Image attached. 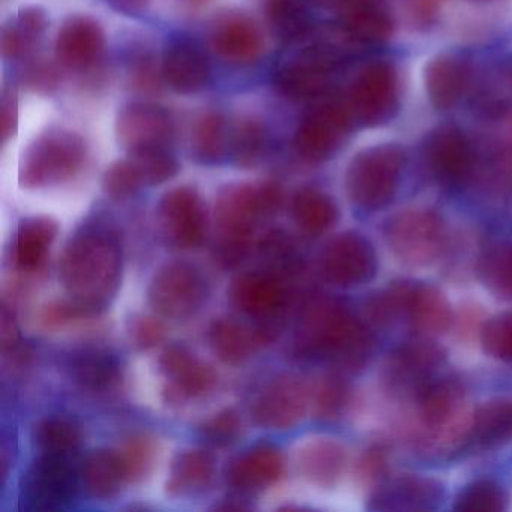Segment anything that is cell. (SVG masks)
Here are the masks:
<instances>
[{
    "label": "cell",
    "mask_w": 512,
    "mask_h": 512,
    "mask_svg": "<svg viewBox=\"0 0 512 512\" xmlns=\"http://www.w3.org/2000/svg\"><path fill=\"white\" fill-rule=\"evenodd\" d=\"M374 349V335L341 302L316 296L305 304L299 319L296 350L299 355L325 358L346 371L367 364Z\"/></svg>",
    "instance_id": "obj_1"
},
{
    "label": "cell",
    "mask_w": 512,
    "mask_h": 512,
    "mask_svg": "<svg viewBox=\"0 0 512 512\" xmlns=\"http://www.w3.org/2000/svg\"><path fill=\"white\" fill-rule=\"evenodd\" d=\"M121 269L118 242L100 227L77 232L59 260V278L68 295L94 316L107 307L118 290Z\"/></svg>",
    "instance_id": "obj_2"
},
{
    "label": "cell",
    "mask_w": 512,
    "mask_h": 512,
    "mask_svg": "<svg viewBox=\"0 0 512 512\" xmlns=\"http://www.w3.org/2000/svg\"><path fill=\"white\" fill-rule=\"evenodd\" d=\"M413 443L428 457H449L469 445L473 410L466 386L457 377L439 374L415 397Z\"/></svg>",
    "instance_id": "obj_3"
},
{
    "label": "cell",
    "mask_w": 512,
    "mask_h": 512,
    "mask_svg": "<svg viewBox=\"0 0 512 512\" xmlns=\"http://www.w3.org/2000/svg\"><path fill=\"white\" fill-rule=\"evenodd\" d=\"M406 155L398 145L364 149L350 161L346 191L350 202L364 211H379L394 200Z\"/></svg>",
    "instance_id": "obj_4"
},
{
    "label": "cell",
    "mask_w": 512,
    "mask_h": 512,
    "mask_svg": "<svg viewBox=\"0 0 512 512\" xmlns=\"http://www.w3.org/2000/svg\"><path fill=\"white\" fill-rule=\"evenodd\" d=\"M85 158L86 145L79 134L64 128H50L23 154L20 185L37 190L70 181L82 169Z\"/></svg>",
    "instance_id": "obj_5"
},
{
    "label": "cell",
    "mask_w": 512,
    "mask_h": 512,
    "mask_svg": "<svg viewBox=\"0 0 512 512\" xmlns=\"http://www.w3.org/2000/svg\"><path fill=\"white\" fill-rule=\"evenodd\" d=\"M385 239L389 250L403 265L424 268L442 256L446 227L442 217L431 209H406L389 218Z\"/></svg>",
    "instance_id": "obj_6"
},
{
    "label": "cell",
    "mask_w": 512,
    "mask_h": 512,
    "mask_svg": "<svg viewBox=\"0 0 512 512\" xmlns=\"http://www.w3.org/2000/svg\"><path fill=\"white\" fill-rule=\"evenodd\" d=\"M208 295L205 278L184 262L167 263L158 269L149 286V304L160 316L187 319L202 307Z\"/></svg>",
    "instance_id": "obj_7"
},
{
    "label": "cell",
    "mask_w": 512,
    "mask_h": 512,
    "mask_svg": "<svg viewBox=\"0 0 512 512\" xmlns=\"http://www.w3.org/2000/svg\"><path fill=\"white\" fill-rule=\"evenodd\" d=\"M352 110L340 101H323L302 119L295 136V149L307 163L328 160L343 145L352 128Z\"/></svg>",
    "instance_id": "obj_8"
},
{
    "label": "cell",
    "mask_w": 512,
    "mask_h": 512,
    "mask_svg": "<svg viewBox=\"0 0 512 512\" xmlns=\"http://www.w3.org/2000/svg\"><path fill=\"white\" fill-rule=\"evenodd\" d=\"M400 104V86L394 65L373 62L365 67L350 89L352 115L368 127L386 124Z\"/></svg>",
    "instance_id": "obj_9"
},
{
    "label": "cell",
    "mask_w": 512,
    "mask_h": 512,
    "mask_svg": "<svg viewBox=\"0 0 512 512\" xmlns=\"http://www.w3.org/2000/svg\"><path fill=\"white\" fill-rule=\"evenodd\" d=\"M319 272L332 286L355 287L367 283L377 272L373 245L356 232H344L332 238L319 256Z\"/></svg>",
    "instance_id": "obj_10"
},
{
    "label": "cell",
    "mask_w": 512,
    "mask_h": 512,
    "mask_svg": "<svg viewBox=\"0 0 512 512\" xmlns=\"http://www.w3.org/2000/svg\"><path fill=\"white\" fill-rule=\"evenodd\" d=\"M445 353L430 338L409 341L389 355L385 382L398 397L412 400L434 377L439 376Z\"/></svg>",
    "instance_id": "obj_11"
},
{
    "label": "cell",
    "mask_w": 512,
    "mask_h": 512,
    "mask_svg": "<svg viewBox=\"0 0 512 512\" xmlns=\"http://www.w3.org/2000/svg\"><path fill=\"white\" fill-rule=\"evenodd\" d=\"M157 217L161 235L170 247L190 250L205 241V208L194 188L178 187L164 194Z\"/></svg>",
    "instance_id": "obj_12"
},
{
    "label": "cell",
    "mask_w": 512,
    "mask_h": 512,
    "mask_svg": "<svg viewBox=\"0 0 512 512\" xmlns=\"http://www.w3.org/2000/svg\"><path fill=\"white\" fill-rule=\"evenodd\" d=\"M337 58L323 46H313L281 62L275 73L278 89L290 100L322 97L337 68Z\"/></svg>",
    "instance_id": "obj_13"
},
{
    "label": "cell",
    "mask_w": 512,
    "mask_h": 512,
    "mask_svg": "<svg viewBox=\"0 0 512 512\" xmlns=\"http://www.w3.org/2000/svg\"><path fill=\"white\" fill-rule=\"evenodd\" d=\"M310 386L295 374L277 377L253 404V418L260 427L287 430L305 418L311 401Z\"/></svg>",
    "instance_id": "obj_14"
},
{
    "label": "cell",
    "mask_w": 512,
    "mask_h": 512,
    "mask_svg": "<svg viewBox=\"0 0 512 512\" xmlns=\"http://www.w3.org/2000/svg\"><path fill=\"white\" fill-rule=\"evenodd\" d=\"M23 493L32 508L67 505L76 493V476L68 457L43 452L26 473Z\"/></svg>",
    "instance_id": "obj_15"
},
{
    "label": "cell",
    "mask_w": 512,
    "mask_h": 512,
    "mask_svg": "<svg viewBox=\"0 0 512 512\" xmlns=\"http://www.w3.org/2000/svg\"><path fill=\"white\" fill-rule=\"evenodd\" d=\"M160 370L169 386L164 394L170 403H184L190 398L202 397L215 388L218 374L208 362L197 359L187 347L173 344L160 356Z\"/></svg>",
    "instance_id": "obj_16"
},
{
    "label": "cell",
    "mask_w": 512,
    "mask_h": 512,
    "mask_svg": "<svg viewBox=\"0 0 512 512\" xmlns=\"http://www.w3.org/2000/svg\"><path fill=\"white\" fill-rule=\"evenodd\" d=\"M425 158L433 175L449 187H460L469 181L475 163L469 139L455 127L431 131L425 142Z\"/></svg>",
    "instance_id": "obj_17"
},
{
    "label": "cell",
    "mask_w": 512,
    "mask_h": 512,
    "mask_svg": "<svg viewBox=\"0 0 512 512\" xmlns=\"http://www.w3.org/2000/svg\"><path fill=\"white\" fill-rule=\"evenodd\" d=\"M175 125L172 116L160 104L137 101L121 110L116 124L119 142L127 151H140L155 146H167Z\"/></svg>",
    "instance_id": "obj_18"
},
{
    "label": "cell",
    "mask_w": 512,
    "mask_h": 512,
    "mask_svg": "<svg viewBox=\"0 0 512 512\" xmlns=\"http://www.w3.org/2000/svg\"><path fill=\"white\" fill-rule=\"evenodd\" d=\"M445 491L436 479L401 475L376 485L368 508L374 511H430L442 503Z\"/></svg>",
    "instance_id": "obj_19"
},
{
    "label": "cell",
    "mask_w": 512,
    "mask_h": 512,
    "mask_svg": "<svg viewBox=\"0 0 512 512\" xmlns=\"http://www.w3.org/2000/svg\"><path fill=\"white\" fill-rule=\"evenodd\" d=\"M212 50L230 64L248 65L260 58L263 40L253 19L242 13H224L209 34Z\"/></svg>",
    "instance_id": "obj_20"
},
{
    "label": "cell",
    "mask_w": 512,
    "mask_h": 512,
    "mask_svg": "<svg viewBox=\"0 0 512 512\" xmlns=\"http://www.w3.org/2000/svg\"><path fill=\"white\" fill-rule=\"evenodd\" d=\"M229 298L241 313L269 320L283 310L287 292L280 277L271 272H245L232 281Z\"/></svg>",
    "instance_id": "obj_21"
},
{
    "label": "cell",
    "mask_w": 512,
    "mask_h": 512,
    "mask_svg": "<svg viewBox=\"0 0 512 512\" xmlns=\"http://www.w3.org/2000/svg\"><path fill=\"white\" fill-rule=\"evenodd\" d=\"M260 215L263 212L259 191L254 185H227L218 193L215 223L220 238L251 239Z\"/></svg>",
    "instance_id": "obj_22"
},
{
    "label": "cell",
    "mask_w": 512,
    "mask_h": 512,
    "mask_svg": "<svg viewBox=\"0 0 512 512\" xmlns=\"http://www.w3.org/2000/svg\"><path fill=\"white\" fill-rule=\"evenodd\" d=\"M104 49V31L88 16L70 17L56 40V58L68 70L83 71L95 64Z\"/></svg>",
    "instance_id": "obj_23"
},
{
    "label": "cell",
    "mask_w": 512,
    "mask_h": 512,
    "mask_svg": "<svg viewBox=\"0 0 512 512\" xmlns=\"http://www.w3.org/2000/svg\"><path fill=\"white\" fill-rule=\"evenodd\" d=\"M284 455L272 443H257L230 463L227 479L242 491L262 490L284 473Z\"/></svg>",
    "instance_id": "obj_24"
},
{
    "label": "cell",
    "mask_w": 512,
    "mask_h": 512,
    "mask_svg": "<svg viewBox=\"0 0 512 512\" xmlns=\"http://www.w3.org/2000/svg\"><path fill=\"white\" fill-rule=\"evenodd\" d=\"M164 80L178 94H194L205 88L211 67L202 50L188 40H175L164 52Z\"/></svg>",
    "instance_id": "obj_25"
},
{
    "label": "cell",
    "mask_w": 512,
    "mask_h": 512,
    "mask_svg": "<svg viewBox=\"0 0 512 512\" xmlns=\"http://www.w3.org/2000/svg\"><path fill=\"white\" fill-rule=\"evenodd\" d=\"M404 317L410 328L425 338L445 334L452 325L448 299L431 284L412 283Z\"/></svg>",
    "instance_id": "obj_26"
},
{
    "label": "cell",
    "mask_w": 512,
    "mask_h": 512,
    "mask_svg": "<svg viewBox=\"0 0 512 512\" xmlns=\"http://www.w3.org/2000/svg\"><path fill=\"white\" fill-rule=\"evenodd\" d=\"M296 463L302 478L320 488H331L346 469L347 452L337 440L311 439L298 449Z\"/></svg>",
    "instance_id": "obj_27"
},
{
    "label": "cell",
    "mask_w": 512,
    "mask_h": 512,
    "mask_svg": "<svg viewBox=\"0 0 512 512\" xmlns=\"http://www.w3.org/2000/svg\"><path fill=\"white\" fill-rule=\"evenodd\" d=\"M341 23L347 37L361 44H382L394 31L385 0H349L341 8Z\"/></svg>",
    "instance_id": "obj_28"
},
{
    "label": "cell",
    "mask_w": 512,
    "mask_h": 512,
    "mask_svg": "<svg viewBox=\"0 0 512 512\" xmlns=\"http://www.w3.org/2000/svg\"><path fill=\"white\" fill-rule=\"evenodd\" d=\"M424 82L430 103L437 110L451 109L469 86V64L458 56H437L425 67Z\"/></svg>",
    "instance_id": "obj_29"
},
{
    "label": "cell",
    "mask_w": 512,
    "mask_h": 512,
    "mask_svg": "<svg viewBox=\"0 0 512 512\" xmlns=\"http://www.w3.org/2000/svg\"><path fill=\"white\" fill-rule=\"evenodd\" d=\"M215 473V457L202 448H188L178 452L170 466L167 494L185 497L200 493L211 484Z\"/></svg>",
    "instance_id": "obj_30"
},
{
    "label": "cell",
    "mask_w": 512,
    "mask_h": 512,
    "mask_svg": "<svg viewBox=\"0 0 512 512\" xmlns=\"http://www.w3.org/2000/svg\"><path fill=\"white\" fill-rule=\"evenodd\" d=\"M512 442V401L493 400L473 410L467 448L494 449Z\"/></svg>",
    "instance_id": "obj_31"
},
{
    "label": "cell",
    "mask_w": 512,
    "mask_h": 512,
    "mask_svg": "<svg viewBox=\"0 0 512 512\" xmlns=\"http://www.w3.org/2000/svg\"><path fill=\"white\" fill-rule=\"evenodd\" d=\"M212 352L227 365H241L260 347L256 328H248L232 317L214 320L208 332Z\"/></svg>",
    "instance_id": "obj_32"
},
{
    "label": "cell",
    "mask_w": 512,
    "mask_h": 512,
    "mask_svg": "<svg viewBox=\"0 0 512 512\" xmlns=\"http://www.w3.org/2000/svg\"><path fill=\"white\" fill-rule=\"evenodd\" d=\"M58 232V223L53 218L31 217L23 220L14 251L17 268L23 272L41 271Z\"/></svg>",
    "instance_id": "obj_33"
},
{
    "label": "cell",
    "mask_w": 512,
    "mask_h": 512,
    "mask_svg": "<svg viewBox=\"0 0 512 512\" xmlns=\"http://www.w3.org/2000/svg\"><path fill=\"white\" fill-rule=\"evenodd\" d=\"M80 481L89 496L104 500L115 497L127 479L116 451L97 449L83 461Z\"/></svg>",
    "instance_id": "obj_34"
},
{
    "label": "cell",
    "mask_w": 512,
    "mask_h": 512,
    "mask_svg": "<svg viewBox=\"0 0 512 512\" xmlns=\"http://www.w3.org/2000/svg\"><path fill=\"white\" fill-rule=\"evenodd\" d=\"M47 28L46 13L40 8H25L2 29V53L8 61L28 58Z\"/></svg>",
    "instance_id": "obj_35"
},
{
    "label": "cell",
    "mask_w": 512,
    "mask_h": 512,
    "mask_svg": "<svg viewBox=\"0 0 512 512\" xmlns=\"http://www.w3.org/2000/svg\"><path fill=\"white\" fill-rule=\"evenodd\" d=\"M476 274L491 295L500 301H512V241L494 242L484 248Z\"/></svg>",
    "instance_id": "obj_36"
},
{
    "label": "cell",
    "mask_w": 512,
    "mask_h": 512,
    "mask_svg": "<svg viewBox=\"0 0 512 512\" xmlns=\"http://www.w3.org/2000/svg\"><path fill=\"white\" fill-rule=\"evenodd\" d=\"M292 217L305 235L319 236L334 226L337 221V206L322 191L304 188L293 197Z\"/></svg>",
    "instance_id": "obj_37"
},
{
    "label": "cell",
    "mask_w": 512,
    "mask_h": 512,
    "mask_svg": "<svg viewBox=\"0 0 512 512\" xmlns=\"http://www.w3.org/2000/svg\"><path fill=\"white\" fill-rule=\"evenodd\" d=\"M191 155L202 164H215L226 155V119L220 113L209 112L194 122L191 130Z\"/></svg>",
    "instance_id": "obj_38"
},
{
    "label": "cell",
    "mask_w": 512,
    "mask_h": 512,
    "mask_svg": "<svg viewBox=\"0 0 512 512\" xmlns=\"http://www.w3.org/2000/svg\"><path fill=\"white\" fill-rule=\"evenodd\" d=\"M74 382L91 391H104L116 383L119 367L116 359L101 350H86L71 362Z\"/></svg>",
    "instance_id": "obj_39"
},
{
    "label": "cell",
    "mask_w": 512,
    "mask_h": 512,
    "mask_svg": "<svg viewBox=\"0 0 512 512\" xmlns=\"http://www.w3.org/2000/svg\"><path fill=\"white\" fill-rule=\"evenodd\" d=\"M266 17L272 34L286 44H296L310 34V19L298 0H268Z\"/></svg>",
    "instance_id": "obj_40"
},
{
    "label": "cell",
    "mask_w": 512,
    "mask_h": 512,
    "mask_svg": "<svg viewBox=\"0 0 512 512\" xmlns=\"http://www.w3.org/2000/svg\"><path fill=\"white\" fill-rule=\"evenodd\" d=\"M34 440L41 452L70 457L79 448L82 433L70 419L47 418L35 425Z\"/></svg>",
    "instance_id": "obj_41"
},
{
    "label": "cell",
    "mask_w": 512,
    "mask_h": 512,
    "mask_svg": "<svg viewBox=\"0 0 512 512\" xmlns=\"http://www.w3.org/2000/svg\"><path fill=\"white\" fill-rule=\"evenodd\" d=\"M509 494L500 482L494 479H476L461 488L455 497L457 511H505Z\"/></svg>",
    "instance_id": "obj_42"
},
{
    "label": "cell",
    "mask_w": 512,
    "mask_h": 512,
    "mask_svg": "<svg viewBox=\"0 0 512 512\" xmlns=\"http://www.w3.org/2000/svg\"><path fill=\"white\" fill-rule=\"evenodd\" d=\"M127 482H140L151 473L157 457V445L148 434H133L116 449Z\"/></svg>",
    "instance_id": "obj_43"
},
{
    "label": "cell",
    "mask_w": 512,
    "mask_h": 512,
    "mask_svg": "<svg viewBox=\"0 0 512 512\" xmlns=\"http://www.w3.org/2000/svg\"><path fill=\"white\" fill-rule=\"evenodd\" d=\"M410 287L412 281H400L371 296L365 304V317L368 322L371 325L388 326L404 317Z\"/></svg>",
    "instance_id": "obj_44"
},
{
    "label": "cell",
    "mask_w": 512,
    "mask_h": 512,
    "mask_svg": "<svg viewBox=\"0 0 512 512\" xmlns=\"http://www.w3.org/2000/svg\"><path fill=\"white\" fill-rule=\"evenodd\" d=\"M266 143L268 134L263 124L253 119L239 122L232 137V157L236 166H256L265 154Z\"/></svg>",
    "instance_id": "obj_45"
},
{
    "label": "cell",
    "mask_w": 512,
    "mask_h": 512,
    "mask_svg": "<svg viewBox=\"0 0 512 512\" xmlns=\"http://www.w3.org/2000/svg\"><path fill=\"white\" fill-rule=\"evenodd\" d=\"M131 160L142 173L143 181L148 185H160L175 178L179 172V163L167 151L166 146L140 149L131 152Z\"/></svg>",
    "instance_id": "obj_46"
},
{
    "label": "cell",
    "mask_w": 512,
    "mask_h": 512,
    "mask_svg": "<svg viewBox=\"0 0 512 512\" xmlns=\"http://www.w3.org/2000/svg\"><path fill=\"white\" fill-rule=\"evenodd\" d=\"M479 332L485 353L497 361L512 365V313L491 317Z\"/></svg>",
    "instance_id": "obj_47"
},
{
    "label": "cell",
    "mask_w": 512,
    "mask_h": 512,
    "mask_svg": "<svg viewBox=\"0 0 512 512\" xmlns=\"http://www.w3.org/2000/svg\"><path fill=\"white\" fill-rule=\"evenodd\" d=\"M349 395V385L341 377H323L311 394L316 415L328 421L338 418L349 403Z\"/></svg>",
    "instance_id": "obj_48"
},
{
    "label": "cell",
    "mask_w": 512,
    "mask_h": 512,
    "mask_svg": "<svg viewBox=\"0 0 512 512\" xmlns=\"http://www.w3.org/2000/svg\"><path fill=\"white\" fill-rule=\"evenodd\" d=\"M145 184L142 173L133 160L116 161L109 167L103 179L104 191L115 200L134 196Z\"/></svg>",
    "instance_id": "obj_49"
},
{
    "label": "cell",
    "mask_w": 512,
    "mask_h": 512,
    "mask_svg": "<svg viewBox=\"0 0 512 512\" xmlns=\"http://www.w3.org/2000/svg\"><path fill=\"white\" fill-rule=\"evenodd\" d=\"M241 430L242 421L238 413L235 410L226 409L203 424L202 434L209 445L224 448L236 442Z\"/></svg>",
    "instance_id": "obj_50"
},
{
    "label": "cell",
    "mask_w": 512,
    "mask_h": 512,
    "mask_svg": "<svg viewBox=\"0 0 512 512\" xmlns=\"http://www.w3.org/2000/svg\"><path fill=\"white\" fill-rule=\"evenodd\" d=\"M94 314L89 313L83 305L74 299H64V301H52L44 305L40 313V322L44 328L58 329L64 328L68 323L77 319H85Z\"/></svg>",
    "instance_id": "obj_51"
},
{
    "label": "cell",
    "mask_w": 512,
    "mask_h": 512,
    "mask_svg": "<svg viewBox=\"0 0 512 512\" xmlns=\"http://www.w3.org/2000/svg\"><path fill=\"white\" fill-rule=\"evenodd\" d=\"M389 452L386 446L373 445L361 455L356 464V476L365 485H377L386 479Z\"/></svg>",
    "instance_id": "obj_52"
},
{
    "label": "cell",
    "mask_w": 512,
    "mask_h": 512,
    "mask_svg": "<svg viewBox=\"0 0 512 512\" xmlns=\"http://www.w3.org/2000/svg\"><path fill=\"white\" fill-rule=\"evenodd\" d=\"M128 334H130L131 343L137 349L148 350L164 340L166 328L157 317L136 316L130 320Z\"/></svg>",
    "instance_id": "obj_53"
},
{
    "label": "cell",
    "mask_w": 512,
    "mask_h": 512,
    "mask_svg": "<svg viewBox=\"0 0 512 512\" xmlns=\"http://www.w3.org/2000/svg\"><path fill=\"white\" fill-rule=\"evenodd\" d=\"M22 80L32 91L47 94L58 86L59 73L55 65L50 64L49 61H37L25 68Z\"/></svg>",
    "instance_id": "obj_54"
},
{
    "label": "cell",
    "mask_w": 512,
    "mask_h": 512,
    "mask_svg": "<svg viewBox=\"0 0 512 512\" xmlns=\"http://www.w3.org/2000/svg\"><path fill=\"white\" fill-rule=\"evenodd\" d=\"M251 239L218 238L215 245V260L223 268H235L250 251Z\"/></svg>",
    "instance_id": "obj_55"
},
{
    "label": "cell",
    "mask_w": 512,
    "mask_h": 512,
    "mask_svg": "<svg viewBox=\"0 0 512 512\" xmlns=\"http://www.w3.org/2000/svg\"><path fill=\"white\" fill-rule=\"evenodd\" d=\"M442 0H404L407 19L415 28L425 29L436 22Z\"/></svg>",
    "instance_id": "obj_56"
},
{
    "label": "cell",
    "mask_w": 512,
    "mask_h": 512,
    "mask_svg": "<svg viewBox=\"0 0 512 512\" xmlns=\"http://www.w3.org/2000/svg\"><path fill=\"white\" fill-rule=\"evenodd\" d=\"M130 74L133 85L142 91H149L157 86V70H155L154 59L149 55L136 56L131 62Z\"/></svg>",
    "instance_id": "obj_57"
},
{
    "label": "cell",
    "mask_w": 512,
    "mask_h": 512,
    "mask_svg": "<svg viewBox=\"0 0 512 512\" xmlns=\"http://www.w3.org/2000/svg\"><path fill=\"white\" fill-rule=\"evenodd\" d=\"M257 191H259L263 215L277 214L284 202L283 188L280 187V184L274 181L262 182L257 185Z\"/></svg>",
    "instance_id": "obj_58"
},
{
    "label": "cell",
    "mask_w": 512,
    "mask_h": 512,
    "mask_svg": "<svg viewBox=\"0 0 512 512\" xmlns=\"http://www.w3.org/2000/svg\"><path fill=\"white\" fill-rule=\"evenodd\" d=\"M17 125V100L16 94L10 89H5L4 98H2V133L4 139L13 136Z\"/></svg>",
    "instance_id": "obj_59"
},
{
    "label": "cell",
    "mask_w": 512,
    "mask_h": 512,
    "mask_svg": "<svg viewBox=\"0 0 512 512\" xmlns=\"http://www.w3.org/2000/svg\"><path fill=\"white\" fill-rule=\"evenodd\" d=\"M110 2L121 13L136 16V14H140L145 10L149 0H110Z\"/></svg>",
    "instance_id": "obj_60"
},
{
    "label": "cell",
    "mask_w": 512,
    "mask_h": 512,
    "mask_svg": "<svg viewBox=\"0 0 512 512\" xmlns=\"http://www.w3.org/2000/svg\"><path fill=\"white\" fill-rule=\"evenodd\" d=\"M311 5L317 8H325V10H340L349 0H307Z\"/></svg>",
    "instance_id": "obj_61"
},
{
    "label": "cell",
    "mask_w": 512,
    "mask_h": 512,
    "mask_svg": "<svg viewBox=\"0 0 512 512\" xmlns=\"http://www.w3.org/2000/svg\"><path fill=\"white\" fill-rule=\"evenodd\" d=\"M473 4H491V2H497V0H469Z\"/></svg>",
    "instance_id": "obj_62"
},
{
    "label": "cell",
    "mask_w": 512,
    "mask_h": 512,
    "mask_svg": "<svg viewBox=\"0 0 512 512\" xmlns=\"http://www.w3.org/2000/svg\"><path fill=\"white\" fill-rule=\"evenodd\" d=\"M191 4H194V5H202V4H206V2H208V0H190Z\"/></svg>",
    "instance_id": "obj_63"
}]
</instances>
